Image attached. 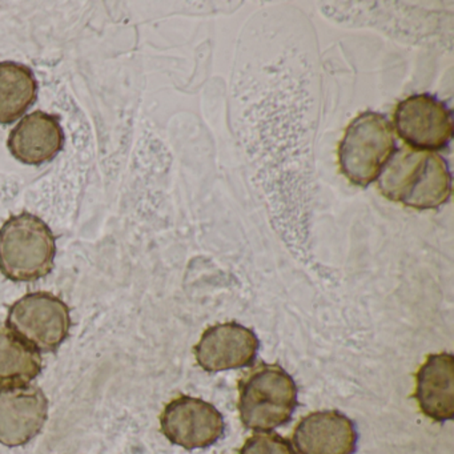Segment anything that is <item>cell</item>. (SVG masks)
Segmentation results:
<instances>
[{
	"mask_svg": "<svg viewBox=\"0 0 454 454\" xmlns=\"http://www.w3.org/2000/svg\"><path fill=\"white\" fill-rule=\"evenodd\" d=\"M377 182L385 198L419 211L438 208L451 193L450 171L445 159L405 145L395 148Z\"/></svg>",
	"mask_w": 454,
	"mask_h": 454,
	"instance_id": "cell-1",
	"label": "cell"
},
{
	"mask_svg": "<svg viewBox=\"0 0 454 454\" xmlns=\"http://www.w3.org/2000/svg\"><path fill=\"white\" fill-rule=\"evenodd\" d=\"M57 238L30 212L9 217L0 228V272L14 283H33L52 272Z\"/></svg>",
	"mask_w": 454,
	"mask_h": 454,
	"instance_id": "cell-2",
	"label": "cell"
},
{
	"mask_svg": "<svg viewBox=\"0 0 454 454\" xmlns=\"http://www.w3.org/2000/svg\"><path fill=\"white\" fill-rule=\"evenodd\" d=\"M239 414L247 429L270 432L288 424L297 408V387L278 364H262L239 385Z\"/></svg>",
	"mask_w": 454,
	"mask_h": 454,
	"instance_id": "cell-3",
	"label": "cell"
},
{
	"mask_svg": "<svg viewBox=\"0 0 454 454\" xmlns=\"http://www.w3.org/2000/svg\"><path fill=\"white\" fill-rule=\"evenodd\" d=\"M395 148V129L387 116L361 114L350 121L340 142V168L350 183L366 187L376 182Z\"/></svg>",
	"mask_w": 454,
	"mask_h": 454,
	"instance_id": "cell-4",
	"label": "cell"
},
{
	"mask_svg": "<svg viewBox=\"0 0 454 454\" xmlns=\"http://www.w3.org/2000/svg\"><path fill=\"white\" fill-rule=\"evenodd\" d=\"M6 326L41 355L55 353L70 336L71 309L60 297L50 292H34L10 307Z\"/></svg>",
	"mask_w": 454,
	"mask_h": 454,
	"instance_id": "cell-5",
	"label": "cell"
},
{
	"mask_svg": "<svg viewBox=\"0 0 454 454\" xmlns=\"http://www.w3.org/2000/svg\"><path fill=\"white\" fill-rule=\"evenodd\" d=\"M393 123L405 145L417 151L443 150L453 137L450 110L432 95L417 94L398 103Z\"/></svg>",
	"mask_w": 454,
	"mask_h": 454,
	"instance_id": "cell-6",
	"label": "cell"
},
{
	"mask_svg": "<svg viewBox=\"0 0 454 454\" xmlns=\"http://www.w3.org/2000/svg\"><path fill=\"white\" fill-rule=\"evenodd\" d=\"M161 433L187 450L206 449L224 435L223 414L201 398L180 395L169 401L160 416Z\"/></svg>",
	"mask_w": 454,
	"mask_h": 454,
	"instance_id": "cell-7",
	"label": "cell"
},
{
	"mask_svg": "<svg viewBox=\"0 0 454 454\" xmlns=\"http://www.w3.org/2000/svg\"><path fill=\"white\" fill-rule=\"evenodd\" d=\"M49 408V398L38 385L0 387V443L27 445L46 425Z\"/></svg>",
	"mask_w": 454,
	"mask_h": 454,
	"instance_id": "cell-8",
	"label": "cell"
},
{
	"mask_svg": "<svg viewBox=\"0 0 454 454\" xmlns=\"http://www.w3.org/2000/svg\"><path fill=\"white\" fill-rule=\"evenodd\" d=\"M259 348V339L252 329L224 323L206 329L193 352L201 369L216 373L252 365Z\"/></svg>",
	"mask_w": 454,
	"mask_h": 454,
	"instance_id": "cell-9",
	"label": "cell"
},
{
	"mask_svg": "<svg viewBox=\"0 0 454 454\" xmlns=\"http://www.w3.org/2000/svg\"><path fill=\"white\" fill-rule=\"evenodd\" d=\"M65 143L59 116L35 111L26 115L10 132L7 147L20 163L41 167L54 160L62 153Z\"/></svg>",
	"mask_w": 454,
	"mask_h": 454,
	"instance_id": "cell-10",
	"label": "cell"
},
{
	"mask_svg": "<svg viewBox=\"0 0 454 454\" xmlns=\"http://www.w3.org/2000/svg\"><path fill=\"white\" fill-rule=\"evenodd\" d=\"M357 440L355 422L337 411H313L294 432L300 454H353Z\"/></svg>",
	"mask_w": 454,
	"mask_h": 454,
	"instance_id": "cell-11",
	"label": "cell"
},
{
	"mask_svg": "<svg viewBox=\"0 0 454 454\" xmlns=\"http://www.w3.org/2000/svg\"><path fill=\"white\" fill-rule=\"evenodd\" d=\"M414 398L425 416L437 422L454 417V358L451 353L429 355L416 374Z\"/></svg>",
	"mask_w": 454,
	"mask_h": 454,
	"instance_id": "cell-12",
	"label": "cell"
},
{
	"mask_svg": "<svg viewBox=\"0 0 454 454\" xmlns=\"http://www.w3.org/2000/svg\"><path fill=\"white\" fill-rule=\"evenodd\" d=\"M38 81L22 63L0 62V124L10 126L22 118L38 99Z\"/></svg>",
	"mask_w": 454,
	"mask_h": 454,
	"instance_id": "cell-13",
	"label": "cell"
},
{
	"mask_svg": "<svg viewBox=\"0 0 454 454\" xmlns=\"http://www.w3.org/2000/svg\"><path fill=\"white\" fill-rule=\"evenodd\" d=\"M42 369L41 353L18 339L7 326L0 325V387L31 384Z\"/></svg>",
	"mask_w": 454,
	"mask_h": 454,
	"instance_id": "cell-14",
	"label": "cell"
},
{
	"mask_svg": "<svg viewBox=\"0 0 454 454\" xmlns=\"http://www.w3.org/2000/svg\"><path fill=\"white\" fill-rule=\"evenodd\" d=\"M240 454H297L286 438L276 433H257L244 442Z\"/></svg>",
	"mask_w": 454,
	"mask_h": 454,
	"instance_id": "cell-15",
	"label": "cell"
}]
</instances>
